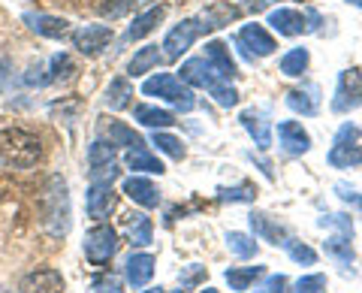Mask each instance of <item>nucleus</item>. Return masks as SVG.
Masks as SVG:
<instances>
[{
  "mask_svg": "<svg viewBox=\"0 0 362 293\" xmlns=\"http://www.w3.org/2000/svg\"><path fill=\"white\" fill-rule=\"evenodd\" d=\"M311 94H314V88H311V91H290L287 94V106L293 112H302V115H314V112H317V100Z\"/></svg>",
  "mask_w": 362,
  "mask_h": 293,
  "instance_id": "35",
  "label": "nucleus"
},
{
  "mask_svg": "<svg viewBox=\"0 0 362 293\" xmlns=\"http://www.w3.org/2000/svg\"><path fill=\"white\" fill-rule=\"evenodd\" d=\"M73 224V212H70V190L61 176H52L49 185H45V230H49L54 239L70 233Z\"/></svg>",
  "mask_w": 362,
  "mask_h": 293,
  "instance_id": "3",
  "label": "nucleus"
},
{
  "mask_svg": "<svg viewBox=\"0 0 362 293\" xmlns=\"http://www.w3.org/2000/svg\"><path fill=\"white\" fill-rule=\"evenodd\" d=\"M206 30H211V28H209L202 18H185L181 25H175L173 30L166 33V40H163V46H160V49H166L163 54H166L169 61H178L181 54H185L190 46H194V40L202 37Z\"/></svg>",
  "mask_w": 362,
  "mask_h": 293,
  "instance_id": "6",
  "label": "nucleus"
},
{
  "mask_svg": "<svg viewBox=\"0 0 362 293\" xmlns=\"http://www.w3.org/2000/svg\"><path fill=\"white\" fill-rule=\"evenodd\" d=\"M163 16H166V6H154V9H148V13L136 16V18H133V25L127 28V33H124V42L142 40L145 33H151L157 25H160V21H163Z\"/></svg>",
  "mask_w": 362,
  "mask_h": 293,
  "instance_id": "21",
  "label": "nucleus"
},
{
  "mask_svg": "<svg viewBox=\"0 0 362 293\" xmlns=\"http://www.w3.org/2000/svg\"><path fill=\"white\" fill-rule=\"evenodd\" d=\"M359 139V127H356V124H341V130H338L335 133V142H341V145H354Z\"/></svg>",
  "mask_w": 362,
  "mask_h": 293,
  "instance_id": "45",
  "label": "nucleus"
},
{
  "mask_svg": "<svg viewBox=\"0 0 362 293\" xmlns=\"http://www.w3.org/2000/svg\"><path fill=\"white\" fill-rule=\"evenodd\" d=\"M85 257L90 266H106L118 251V233L109 224H97L85 233Z\"/></svg>",
  "mask_w": 362,
  "mask_h": 293,
  "instance_id": "5",
  "label": "nucleus"
},
{
  "mask_svg": "<svg viewBox=\"0 0 362 293\" xmlns=\"http://www.w3.org/2000/svg\"><path fill=\"white\" fill-rule=\"evenodd\" d=\"M202 278H206V266H190L187 272H181V275H178L181 287H194V285H199Z\"/></svg>",
  "mask_w": 362,
  "mask_h": 293,
  "instance_id": "44",
  "label": "nucleus"
},
{
  "mask_svg": "<svg viewBox=\"0 0 362 293\" xmlns=\"http://www.w3.org/2000/svg\"><path fill=\"white\" fill-rule=\"evenodd\" d=\"M356 206H359V212H362V194H359V197H356Z\"/></svg>",
  "mask_w": 362,
  "mask_h": 293,
  "instance_id": "50",
  "label": "nucleus"
},
{
  "mask_svg": "<svg viewBox=\"0 0 362 293\" xmlns=\"http://www.w3.org/2000/svg\"><path fill=\"white\" fill-rule=\"evenodd\" d=\"M115 209V190H112V182H90L88 188V215L94 221H103L112 215Z\"/></svg>",
  "mask_w": 362,
  "mask_h": 293,
  "instance_id": "14",
  "label": "nucleus"
},
{
  "mask_svg": "<svg viewBox=\"0 0 362 293\" xmlns=\"http://www.w3.org/2000/svg\"><path fill=\"white\" fill-rule=\"evenodd\" d=\"M181 82H187L194 88H206V91H211V97L226 109L239 103V91H235L233 85L221 82V76L211 70V64L206 58H190V61L181 64Z\"/></svg>",
  "mask_w": 362,
  "mask_h": 293,
  "instance_id": "2",
  "label": "nucleus"
},
{
  "mask_svg": "<svg viewBox=\"0 0 362 293\" xmlns=\"http://www.w3.org/2000/svg\"><path fill=\"white\" fill-rule=\"evenodd\" d=\"M308 49H290L284 58H281V73L284 76H302L308 70Z\"/></svg>",
  "mask_w": 362,
  "mask_h": 293,
  "instance_id": "32",
  "label": "nucleus"
},
{
  "mask_svg": "<svg viewBox=\"0 0 362 293\" xmlns=\"http://www.w3.org/2000/svg\"><path fill=\"white\" fill-rule=\"evenodd\" d=\"M257 293H287V275H269L263 285L257 287Z\"/></svg>",
  "mask_w": 362,
  "mask_h": 293,
  "instance_id": "42",
  "label": "nucleus"
},
{
  "mask_svg": "<svg viewBox=\"0 0 362 293\" xmlns=\"http://www.w3.org/2000/svg\"><path fill=\"white\" fill-rule=\"evenodd\" d=\"M347 4H354V6H359V9H362V0H347Z\"/></svg>",
  "mask_w": 362,
  "mask_h": 293,
  "instance_id": "48",
  "label": "nucleus"
},
{
  "mask_svg": "<svg viewBox=\"0 0 362 293\" xmlns=\"http://www.w3.org/2000/svg\"><path fill=\"white\" fill-rule=\"evenodd\" d=\"M206 61L211 64V70L218 73L221 79H226V82L235 76V61L230 58V49H226L221 40L206 42Z\"/></svg>",
  "mask_w": 362,
  "mask_h": 293,
  "instance_id": "19",
  "label": "nucleus"
},
{
  "mask_svg": "<svg viewBox=\"0 0 362 293\" xmlns=\"http://www.w3.org/2000/svg\"><path fill=\"white\" fill-rule=\"evenodd\" d=\"M199 293H218V290H214V287H206V290H199Z\"/></svg>",
  "mask_w": 362,
  "mask_h": 293,
  "instance_id": "49",
  "label": "nucleus"
},
{
  "mask_svg": "<svg viewBox=\"0 0 362 293\" xmlns=\"http://www.w3.org/2000/svg\"><path fill=\"white\" fill-rule=\"evenodd\" d=\"M326 287H329L326 275L314 272V275H302L296 285H293V293H326Z\"/></svg>",
  "mask_w": 362,
  "mask_h": 293,
  "instance_id": "38",
  "label": "nucleus"
},
{
  "mask_svg": "<svg viewBox=\"0 0 362 293\" xmlns=\"http://www.w3.org/2000/svg\"><path fill=\"white\" fill-rule=\"evenodd\" d=\"M49 70H45L42 64H33L30 70L25 73V85H37V88H42V85H49V76H45Z\"/></svg>",
  "mask_w": 362,
  "mask_h": 293,
  "instance_id": "43",
  "label": "nucleus"
},
{
  "mask_svg": "<svg viewBox=\"0 0 362 293\" xmlns=\"http://www.w3.org/2000/svg\"><path fill=\"white\" fill-rule=\"evenodd\" d=\"M88 163H90V182H112L118 178V166H115V145L109 139H97L88 149Z\"/></svg>",
  "mask_w": 362,
  "mask_h": 293,
  "instance_id": "7",
  "label": "nucleus"
},
{
  "mask_svg": "<svg viewBox=\"0 0 362 293\" xmlns=\"http://www.w3.org/2000/svg\"><path fill=\"white\" fill-rule=\"evenodd\" d=\"M350 239H354V236H347V233L329 236V239H326V257H332L338 266H350L354 263V245H350Z\"/></svg>",
  "mask_w": 362,
  "mask_h": 293,
  "instance_id": "25",
  "label": "nucleus"
},
{
  "mask_svg": "<svg viewBox=\"0 0 362 293\" xmlns=\"http://www.w3.org/2000/svg\"><path fill=\"white\" fill-rule=\"evenodd\" d=\"M287 254H290L296 263H305V266H314V263H317L314 248H308L305 242H296V239H290V242H287Z\"/></svg>",
  "mask_w": 362,
  "mask_h": 293,
  "instance_id": "39",
  "label": "nucleus"
},
{
  "mask_svg": "<svg viewBox=\"0 0 362 293\" xmlns=\"http://www.w3.org/2000/svg\"><path fill=\"white\" fill-rule=\"evenodd\" d=\"M242 124H245V130L254 137L257 149H269L272 145V121L263 115V112H257V109L242 112Z\"/></svg>",
  "mask_w": 362,
  "mask_h": 293,
  "instance_id": "20",
  "label": "nucleus"
},
{
  "mask_svg": "<svg viewBox=\"0 0 362 293\" xmlns=\"http://www.w3.org/2000/svg\"><path fill=\"white\" fill-rule=\"evenodd\" d=\"M18 293H64V275L58 269H33L18 281Z\"/></svg>",
  "mask_w": 362,
  "mask_h": 293,
  "instance_id": "11",
  "label": "nucleus"
},
{
  "mask_svg": "<svg viewBox=\"0 0 362 293\" xmlns=\"http://www.w3.org/2000/svg\"><path fill=\"white\" fill-rule=\"evenodd\" d=\"M124 194H127L136 206H142V209H157L160 206V190L154 188L151 178H142V176L124 178Z\"/></svg>",
  "mask_w": 362,
  "mask_h": 293,
  "instance_id": "16",
  "label": "nucleus"
},
{
  "mask_svg": "<svg viewBox=\"0 0 362 293\" xmlns=\"http://www.w3.org/2000/svg\"><path fill=\"white\" fill-rule=\"evenodd\" d=\"M124 275H127V285L145 287L154 275V257L151 254H130L127 263H124Z\"/></svg>",
  "mask_w": 362,
  "mask_h": 293,
  "instance_id": "18",
  "label": "nucleus"
},
{
  "mask_svg": "<svg viewBox=\"0 0 362 293\" xmlns=\"http://www.w3.org/2000/svg\"><path fill=\"white\" fill-rule=\"evenodd\" d=\"M133 118L139 121V124H145V127H154V130H160V127H173V124H175L173 112H166V109H157V106H148V103L136 106Z\"/></svg>",
  "mask_w": 362,
  "mask_h": 293,
  "instance_id": "26",
  "label": "nucleus"
},
{
  "mask_svg": "<svg viewBox=\"0 0 362 293\" xmlns=\"http://www.w3.org/2000/svg\"><path fill=\"white\" fill-rule=\"evenodd\" d=\"M226 248L235 254V257H257V242H254V236H247V233H226Z\"/></svg>",
  "mask_w": 362,
  "mask_h": 293,
  "instance_id": "33",
  "label": "nucleus"
},
{
  "mask_svg": "<svg viewBox=\"0 0 362 293\" xmlns=\"http://www.w3.org/2000/svg\"><path fill=\"white\" fill-rule=\"evenodd\" d=\"M73 73H76V64L70 61V54L64 52L54 54L49 64V82H66V79H73Z\"/></svg>",
  "mask_w": 362,
  "mask_h": 293,
  "instance_id": "34",
  "label": "nucleus"
},
{
  "mask_svg": "<svg viewBox=\"0 0 362 293\" xmlns=\"http://www.w3.org/2000/svg\"><path fill=\"white\" fill-rule=\"evenodd\" d=\"M329 163L335 170H350V166H359L362 163V149L354 145H341V142H332V151H329Z\"/></svg>",
  "mask_w": 362,
  "mask_h": 293,
  "instance_id": "27",
  "label": "nucleus"
},
{
  "mask_svg": "<svg viewBox=\"0 0 362 293\" xmlns=\"http://www.w3.org/2000/svg\"><path fill=\"white\" fill-rule=\"evenodd\" d=\"M163 61V54H160V46H142L139 52L130 58L127 64V73L136 79V76H145V73H151L157 64Z\"/></svg>",
  "mask_w": 362,
  "mask_h": 293,
  "instance_id": "23",
  "label": "nucleus"
},
{
  "mask_svg": "<svg viewBox=\"0 0 362 293\" xmlns=\"http://www.w3.org/2000/svg\"><path fill=\"white\" fill-rule=\"evenodd\" d=\"M356 106H362V73L359 70H344L341 76H338L332 109L335 112H350Z\"/></svg>",
  "mask_w": 362,
  "mask_h": 293,
  "instance_id": "9",
  "label": "nucleus"
},
{
  "mask_svg": "<svg viewBox=\"0 0 362 293\" xmlns=\"http://www.w3.org/2000/svg\"><path fill=\"white\" fill-rule=\"evenodd\" d=\"M247 221H251V230H254L257 236H263V239L272 242V245L287 248V242L293 239L284 224H278V218L266 215V212H251V215H247Z\"/></svg>",
  "mask_w": 362,
  "mask_h": 293,
  "instance_id": "13",
  "label": "nucleus"
},
{
  "mask_svg": "<svg viewBox=\"0 0 362 293\" xmlns=\"http://www.w3.org/2000/svg\"><path fill=\"white\" fill-rule=\"evenodd\" d=\"M278 142H281V149H284L287 154H293V157L305 154L311 149V137L299 121H281L278 124Z\"/></svg>",
  "mask_w": 362,
  "mask_h": 293,
  "instance_id": "15",
  "label": "nucleus"
},
{
  "mask_svg": "<svg viewBox=\"0 0 362 293\" xmlns=\"http://www.w3.org/2000/svg\"><path fill=\"white\" fill-rule=\"evenodd\" d=\"M335 190H338V197H341V200H347V202H356V190L354 188H347V185H335Z\"/></svg>",
  "mask_w": 362,
  "mask_h": 293,
  "instance_id": "46",
  "label": "nucleus"
},
{
  "mask_svg": "<svg viewBox=\"0 0 362 293\" xmlns=\"http://www.w3.org/2000/svg\"><path fill=\"white\" fill-rule=\"evenodd\" d=\"M175 293H187V290H175Z\"/></svg>",
  "mask_w": 362,
  "mask_h": 293,
  "instance_id": "52",
  "label": "nucleus"
},
{
  "mask_svg": "<svg viewBox=\"0 0 362 293\" xmlns=\"http://www.w3.org/2000/svg\"><path fill=\"white\" fill-rule=\"evenodd\" d=\"M127 236H130V245L136 248H145L154 242V224L151 218H145L142 212H136V215L127 218Z\"/></svg>",
  "mask_w": 362,
  "mask_h": 293,
  "instance_id": "24",
  "label": "nucleus"
},
{
  "mask_svg": "<svg viewBox=\"0 0 362 293\" xmlns=\"http://www.w3.org/2000/svg\"><path fill=\"white\" fill-rule=\"evenodd\" d=\"M106 137H109V142L115 145V149H118V145H127V149H145L142 137H139V133H133V127H127L124 121H109Z\"/></svg>",
  "mask_w": 362,
  "mask_h": 293,
  "instance_id": "28",
  "label": "nucleus"
},
{
  "mask_svg": "<svg viewBox=\"0 0 362 293\" xmlns=\"http://www.w3.org/2000/svg\"><path fill=\"white\" fill-rule=\"evenodd\" d=\"M0 293H9V290H4V287H0Z\"/></svg>",
  "mask_w": 362,
  "mask_h": 293,
  "instance_id": "51",
  "label": "nucleus"
},
{
  "mask_svg": "<svg viewBox=\"0 0 362 293\" xmlns=\"http://www.w3.org/2000/svg\"><path fill=\"white\" fill-rule=\"evenodd\" d=\"M124 163H127L133 173H157V176L163 173V163L145 149H130L127 154H124Z\"/></svg>",
  "mask_w": 362,
  "mask_h": 293,
  "instance_id": "29",
  "label": "nucleus"
},
{
  "mask_svg": "<svg viewBox=\"0 0 362 293\" xmlns=\"http://www.w3.org/2000/svg\"><path fill=\"white\" fill-rule=\"evenodd\" d=\"M259 275H263V266H245V269H226L223 278L233 290H247Z\"/></svg>",
  "mask_w": 362,
  "mask_h": 293,
  "instance_id": "30",
  "label": "nucleus"
},
{
  "mask_svg": "<svg viewBox=\"0 0 362 293\" xmlns=\"http://www.w3.org/2000/svg\"><path fill=\"white\" fill-rule=\"evenodd\" d=\"M317 224H320V227H335L338 233L354 236V224H350V218H347V215H323Z\"/></svg>",
  "mask_w": 362,
  "mask_h": 293,
  "instance_id": "40",
  "label": "nucleus"
},
{
  "mask_svg": "<svg viewBox=\"0 0 362 293\" xmlns=\"http://www.w3.org/2000/svg\"><path fill=\"white\" fill-rule=\"evenodd\" d=\"M73 49L82 54H100L112 42V28L109 25H82L73 30Z\"/></svg>",
  "mask_w": 362,
  "mask_h": 293,
  "instance_id": "10",
  "label": "nucleus"
},
{
  "mask_svg": "<svg viewBox=\"0 0 362 293\" xmlns=\"http://www.w3.org/2000/svg\"><path fill=\"white\" fill-rule=\"evenodd\" d=\"M221 202H254L257 200V188L254 185H239V188H221L218 190Z\"/></svg>",
  "mask_w": 362,
  "mask_h": 293,
  "instance_id": "36",
  "label": "nucleus"
},
{
  "mask_svg": "<svg viewBox=\"0 0 362 293\" xmlns=\"http://www.w3.org/2000/svg\"><path fill=\"white\" fill-rule=\"evenodd\" d=\"M142 293H163V287H151V290H142Z\"/></svg>",
  "mask_w": 362,
  "mask_h": 293,
  "instance_id": "47",
  "label": "nucleus"
},
{
  "mask_svg": "<svg viewBox=\"0 0 362 293\" xmlns=\"http://www.w3.org/2000/svg\"><path fill=\"white\" fill-rule=\"evenodd\" d=\"M151 142H154V145H157V149H160L163 154L175 157V161H181V157H185V145H181V139H175L173 133H157V130H154Z\"/></svg>",
  "mask_w": 362,
  "mask_h": 293,
  "instance_id": "37",
  "label": "nucleus"
},
{
  "mask_svg": "<svg viewBox=\"0 0 362 293\" xmlns=\"http://www.w3.org/2000/svg\"><path fill=\"white\" fill-rule=\"evenodd\" d=\"M233 18H239V9L230 6V4H211L206 9V16H202V21L214 30V28H223V25H230Z\"/></svg>",
  "mask_w": 362,
  "mask_h": 293,
  "instance_id": "31",
  "label": "nucleus"
},
{
  "mask_svg": "<svg viewBox=\"0 0 362 293\" xmlns=\"http://www.w3.org/2000/svg\"><path fill=\"white\" fill-rule=\"evenodd\" d=\"M269 25L275 28L281 37H299V33L308 30V25H305V16L299 13V9H287V6L272 9V13H269Z\"/></svg>",
  "mask_w": 362,
  "mask_h": 293,
  "instance_id": "17",
  "label": "nucleus"
},
{
  "mask_svg": "<svg viewBox=\"0 0 362 293\" xmlns=\"http://www.w3.org/2000/svg\"><path fill=\"white\" fill-rule=\"evenodd\" d=\"M42 157V145L30 130L4 127L0 130V166L6 170H30Z\"/></svg>",
  "mask_w": 362,
  "mask_h": 293,
  "instance_id": "1",
  "label": "nucleus"
},
{
  "mask_svg": "<svg viewBox=\"0 0 362 293\" xmlns=\"http://www.w3.org/2000/svg\"><path fill=\"white\" fill-rule=\"evenodd\" d=\"M235 46H239V52L245 54L247 61H254V58H266V54H272L278 46H275V40L266 33L263 25H245L239 30V37H235Z\"/></svg>",
  "mask_w": 362,
  "mask_h": 293,
  "instance_id": "8",
  "label": "nucleus"
},
{
  "mask_svg": "<svg viewBox=\"0 0 362 293\" xmlns=\"http://www.w3.org/2000/svg\"><path fill=\"white\" fill-rule=\"evenodd\" d=\"M142 94H145V97H160V100L173 103V106L181 109V112H190V109L197 106L194 94H190L187 88L181 85V79H175L173 73H157V76H151L148 82L142 85Z\"/></svg>",
  "mask_w": 362,
  "mask_h": 293,
  "instance_id": "4",
  "label": "nucleus"
},
{
  "mask_svg": "<svg viewBox=\"0 0 362 293\" xmlns=\"http://www.w3.org/2000/svg\"><path fill=\"white\" fill-rule=\"evenodd\" d=\"M21 21H25L33 33H40V37H45V40H64L66 33H70V21L58 18V16H49V13H25Z\"/></svg>",
  "mask_w": 362,
  "mask_h": 293,
  "instance_id": "12",
  "label": "nucleus"
},
{
  "mask_svg": "<svg viewBox=\"0 0 362 293\" xmlns=\"http://www.w3.org/2000/svg\"><path fill=\"white\" fill-rule=\"evenodd\" d=\"M130 97H133V85L127 76H115L106 88V97H103V106L106 109H127L130 106Z\"/></svg>",
  "mask_w": 362,
  "mask_h": 293,
  "instance_id": "22",
  "label": "nucleus"
},
{
  "mask_svg": "<svg viewBox=\"0 0 362 293\" xmlns=\"http://www.w3.org/2000/svg\"><path fill=\"white\" fill-rule=\"evenodd\" d=\"M90 293H124V290L115 275H100L94 285H90Z\"/></svg>",
  "mask_w": 362,
  "mask_h": 293,
  "instance_id": "41",
  "label": "nucleus"
}]
</instances>
